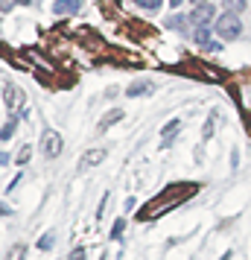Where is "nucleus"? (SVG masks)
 <instances>
[{"instance_id": "1", "label": "nucleus", "mask_w": 251, "mask_h": 260, "mask_svg": "<svg viewBox=\"0 0 251 260\" xmlns=\"http://www.w3.org/2000/svg\"><path fill=\"white\" fill-rule=\"evenodd\" d=\"M216 36L219 38H225V41H237L239 36H242V21H239V15H231V12H225V15H219L216 18Z\"/></svg>"}, {"instance_id": "2", "label": "nucleus", "mask_w": 251, "mask_h": 260, "mask_svg": "<svg viewBox=\"0 0 251 260\" xmlns=\"http://www.w3.org/2000/svg\"><path fill=\"white\" fill-rule=\"evenodd\" d=\"M213 18H216V6L213 3H207V6H196V9L190 12V24L196 26V29H204Z\"/></svg>"}, {"instance_id": "3", "label": "nucleus", "mask_w": 251, "mask_h": 260, "mask_svg": "<svg viewBox=\"0 0 251 260\" xmlns=\"http://www.w3.org/2000/svg\"><path fill=\"white\" fill-rule=\"evenodd\" d=\"M61 135L59 132H44V138H41V149H44V155L47 158H59L61 155Z\"/></svg>"}, {"instance_id": "4", "label": "nucleus", "mask_w": 251, "mask_h": 260, "mask_svg": "<svg viewBox=\"0 0 251 260\" xmlns=\"http://www.w3.org/2000/svg\"><path fill=\"white\" fill-rule=\"evenodd\" d=\"M3 103H6V108H9V111H18V108L24 106V91H21V88H18V85H6V88H3Z\"/></svg>"}, {"instance_id": "5", "label": "nucleus", "mask_w": 251, "mask_h": 260, "mask_svg": "<svg viewBox=\"0 0 251 260\" xmlns=\"http://www.w3.org/2000/svg\"><path fill=\"white\" fill-rule=\"evenodd\" d=\"M82 9V0H56L53 3V12L56 15H76Z\"/></svg>"}, {"instance_id": "6", "label": "nucleus", "mask_w": 251, "mask_h": 260, "mask_svg": "<svg viewBox=\"0 0 251 260\" xmlns=\"http://www.w3.org/2000/svg\"><path fill=\"white\" fill-rule=\"evenodd\" d=\"M181 132V120H169V126H164V138H161V146H172V141L178 138Z\"/></svg>"}, {"instance_id": "7", "label": "nucleus", "mask_w": 251, "mask_h": 260, "mask_svg": "<svg viewBox=\"0 0 251 260\" xmlns=\"http://www.w3.org/2000/svg\"><path fill=\"white\" fill-rule=\"evenodd\" d=\"M102 158H105V149H88V152H85V158H82V164H79V170H88V167L99 164Z\"/></svg>"}, {"instance_id": "8", "label": "nucleus", "mask_w": 251, "mask_h": 260, "mask_svg": "<svg viewBox=\"0 0 251 260\" xmlns=\"http://www.w3.org/2000/svg\"><path fill=\"white\" fill-rule=\"evenodd\" d=\"M117 120H123V111H117V108H114V111H108L105 117L99 120V126H96V132H99V135H102V132H108L111 126H114V123H117Z\"/></svg>"}, {"instance_id": "9", "label": "nucleus", "mask_w": 251, "mask_h": 260, "mask_svg": "<svg viewBox=\"0 0 251 260\" xmlns=\"http://www.w3.org/2000/svg\"><path fill=\"white\" fill-rule=\"evenodd\" d=\"M193 41H196V44H202V47L219 50V44H213V41H210V29H207V26H204V29H196V36H193Z\"/></svg>"}, {"instance_id": "10", "label": "nucleus", "mask_w": 251, "mask_h": 260, "mask_svg": "<svg viewBox=\"0 0 251 260\" xmlns=\"http://www.w3.org/2000/svg\"><path fill=\"white\" fill-rule=\"evenodd\" d=\"M222 6H225V12H231V15H239V12H245V6H248V0H222Z\"/></svg>"}, {"instance_id": "11", "label": "nucleus", "mask_w": 251, "mask_h": 260, "mask_svg": "<svg viewBox=\"0 0 251 260\" xmlns=\"http://www.w3.org/2000/svg\"><path fill=\"white\" fill-rule=\"evenodd\" d=\"M26 257V246L24 243H15L9 251H6V260H24Z\"/></svg>"}, {"instance_id": "12", "label": "nucleus", "mask_w": 251, "mask_h": 260, "mask_svg": "<svg viewBox=\"0 0 251 260\" xmlns=\"http://www.w3.org/2000/svg\"><path fill=\"white\" fill-rule=\"evenodd\" d=\"M15 129H18V117H9L6 120V126L0 129V141H9V138L15 135Z\"/></svg>"}, {"instance_id": "13", "label": "nucleus", "mask_w": 251, "mask_h": 260, "mask_svg": "<svg viewBox=\"0 0 251 260\" xmlns=\"http://www.w3.org/2000/svg\"><path fill=\"white\" fill-rule=\"evenodd\" d=\"M152 91V85L149 82H134L129 91H126V96H140V94H149Z\"/></svg>"}, {"instance_id": "14", "label": "nucleus", "mask_w": 251, "mask_h": 260, "mask_svg": "<svg viewBox=\"0 0 251 260\" xmlns=\"http://www.w3.org/2000/svg\"><path fill=\"white\" fill-rule=\"evenodd\" d=\"M134 3H137L140 9H146V12H155V9H161L164 0H134Z\"/></svg>"}, {"instance_id": "15", "label": "nucleus", "mask_w": 251, "mask_h": 260, "mask_svg": "<svg viewBox=\"0 0 251 260\" xmlns=\"http://www.w3.org/2000/svg\"><path fill=\"white\" fill-rule=\"evenodd\" d=\"M29 0H0V12H12L15 6H24Z\"/></svg>"}, {"instance_id": "16", "label": "nucleus", "mask_w": 251, "mask_h": 260, "mask_svg": "<svg viewBox=\"0 0 251 260\" xmlns=\"http://www.w3.org/2000/svg\"><path fill=\"white\" fill-rule=\"evenodd\" d=\"M213 126H216V114H210V117H207V123H204L202 141H210V138H213Z\"/></svg>"}, {"instance_id": "17", "label": "nucleus", "mask_w": 251, "mask_h": 260, "mask_svg": "<svg viewBox=\"0 0 251 260\" xmlns=\"http://www.w3.org/2000/svg\"><path fill=\"white\" fill-rule=\"evenodd\" d=\"M53 243H56V237H53V234H44L41 240H38V248H41V251H47V248H53Z\"/></svg>"}, {"instance_id": "18", "label": "nucleus", "mask_w": 251, "mask_h": 260, "mask_svg": "<svg viewBox=\"0 0 251 260\" xmlns=\"http://www.w3.org/2000/svg\"><path fill=\"white\" fill-rule=\"evenodd\" d=\"M29 155H32V146H21V152H18L15 161H18V164H26V161H29Z\"/></svg>"}, {"instance_id": "19", "label": "nucleus", "mask_w": 251, "mask_h": 260, "mask_svg": "<svg viewBox=\"0 0 251 260\" xmlns=\"http://www.w3.org/2000/svg\"><path fill=\"white\" fill-rule=\"evenodd\" d=\"M167 26L169 29H184V18H181V15H172V18L167 21Z\"/></svg>"}, {"instance_id": "20", "label": "nucleus", "mask_w": 251, "mask_h": 260, "mask_svg": "<svg viewBox=\"0 0 251 260\" xmlns=\"http://www.w3.org/2000/svg\"><path fill=\"white\" fill-rule=\"evenodd\" d=\"M123 228H126V222L117 219V222H114V231H111V240H120V237H123Z\"/></svg>"}, {"instance_id": "21", "label": "nucleus", "mask_w": 251, "mask_h": 260, "mask_svg": "<svg viewBox=\"0 0 251 260\" xmlns=\"http://www.w3.org/2000/svg\"><path fill=\"white\" fill-rule=\"evenodd\" d=\"M70 260H88V257H85V248H76V251L70 254Z\"/></svg>"}, {"instance_id": "22", "label": "nucleus", "mask_w": 251, "mask_h": 260, "mask_svg": "<svg viewBox=\"0 0 251 260\" xmlns=\"http://www.w3.org/2000/svg\"><path fill=\"white\" fill-rule=\"evenodd\" d=\"M193 6H207V3H210V0H190Z\"/></svg>"}, {"instance_id": "23", "label": "nucleus", "mask_w": 251, "mask_h": 260, "mask_svg": "<svg viewBox=\"0 0 251 260\" xmlns=\"http://www.w3.org/2000/svg\"><path fill=\"white\" fill-rule=\"evenodd\" d=\"M181 3H184V0H169V6H181Z\"/></svg>"}, {"instance_id": "24", "label": "nucleus", "mask_w": 251, "mask_h": 260, "mask_svg": "<svg viewBox=\"0 0 251 260\" xmlns=\"http://www.w3.org/2000/svg\"><path fill=\"white\" fill-rule=\"evenodd\" d=\"M222 260H231V254H222Z\"/></svg>"}, {"instance_id": "25", "label": "nucleus", "mask_w": 251, "mask_h": 260, "mask_svg": "<svg viewBox=\"0 0 251 260\" xmlns=\"http://www.w3.org/2000/svg\"><path fill=\"white\" fill-rule=\"evenodd\" d=\"M0 213H9V211H6V208H0Z\"/></svg>"}]
</instances>
